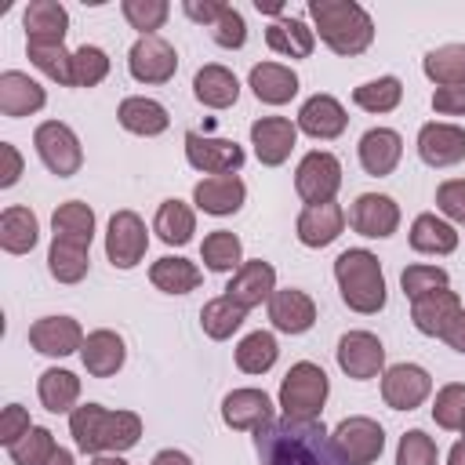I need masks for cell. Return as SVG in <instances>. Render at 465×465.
Here are the masks:
<instances>
[{"label": "cell", "instance_id": "52", "mask_svg": "<svg viewBox=\"0 0 465 465\" xmlns=\"http://www.w3.org/2000/svg\"><path fill=\"white\" fill-rule=\"evenodd\" d=\"M142 440V418L134 411H113L105 429V454H124Z\"/></svg>", "mask_w": 465, "mask_h": 465}, {"label": "cell", "instance_id": "56", "mask_svg": "<svg viewBox=\"0 0 465 465\" xmlns=\"http://www.w3.org/2000/svg\"><path fill=\"white\" fill-rule=\"evenodd\" d=\"M432 109L440 116H465V84H458V87H436L432 91Z\"/></svg>", "mask_w": 465, "mask_h": 465}, {"label": "cell", "instance_id": "55", "mask_svg": "<svg viewBox=\"0 0 465 465\" xmlns=\"http://www.w3.org/2000/svg\"><path fill=\"white\" fill-rule=\"evenodd\" d=\"M29 429H33V421H29V411L22 403H7L0 411V443L4 447H15Z\"/></svg>", "mask_w": 465, "mask_h": 465}, {"label": "cell", "instance_id": "1", "mask_svg": "<svg viewBox=\"0 0 465 465\" xmlns=\"http://www.w3.org/2000/svg\"><path fill=\"white\" fill-rule=\"evenodd\" d=\"M262 465H345L331 443L323 421L280 418L265 432H254Z\"/></svg>", "mask_w": 465, "mask_h": 465}, {"label": "cell", "instance_id": "33", "mask_svg": "<svg viewBox=\"0 0 465 465\" xmlns=\"http://www.w3.org/2000/svg\"><path fill=\"white\" fill-rule=\"evenodd\" d=\"M51 240H65L76 247H91L94 240V211L84 200H65L51 214Z\"/></svg>", "mask_w": 465, "mask_h": 465}, {"label": "cell", "instance_id": "62", "mask_svg": "<svg viewBox=\"0 0 465 465\" xmlns=\"http://www.w3.org/2000/svg\"><path fill=\"white\" fill-rule=\"evenodd\" d=\"M44 465H73V450H65V447H58Z\"/></svg>", "mask_w": 465, "mask_h": 465}, {"label": "cell", "instance_id": "9", "mask_svg": "<svg viewBox=\"0 0 465 465\" xmlns=\"http://www.w3.org/2000/svg\"><path fill=\"white\" fill-rule=\"evenodd\" d=\"M334 360H338L341 374H349L352 381H371L385 371V345L371 331H345L338 338Z\"/></svg>", "mask_w": 465, "mask_h": 465}, {"label": "cell", "instance_id": "59", "mask_svg": "<svg viewBox=\"0 0 465 465\" xmlns=\"http://www.w3.org/2000/svg\"><path fill=\"white\" fill-rule=\"evenodd\" d=\"M440 338H443V341H447L454 352H461V356H465V309H461V312H458V316L447 323V331H443Z\"/></svg>", "mask_w": 465, "mask_h": 465}, {"label": "cell", "instance_id": "16", "mask_svg": "<svg viewBox=\"0 0 465 465\" xmlns=\"http://www.w3.org/2000/svg\"><path fill=\"white\" fill-rule=\"evenodd\" d=\"M418 156L429 167H454L465 160V127L429 120L418 131Z\"/></svg>", "mask_w": 465, "mask_h": 465}, {"label": "cell", "instance_id": "28", "mask_svg": "<svg viewBox=\"0 0 465 465\" xmlns=\"http://www.w3.org/2000/svg\"><path fill=\"white\" fill-rule=\"evenodd\" d=\"M25 44H65L69 33V11L58 0H33L22 11Z\"/></svg>", "mask_w": 465, "mask_h": 465}, {"label": "cell", "instance_id": "19", "mask_svg": "<svg viewBox=\"0 0 465 465\" xmlns=\"http://www.w3.org/2000/svg\"><path fill=\"white\" fill-rule=\"evenodd\" d=\"M276 294V269L269 265V262H262V258H254V262H243L232 276H229V283H225V298H232L240 309H254V305H269V298Z\"/></svg>", "mask_w": 465, "mask_h": 465}, {"label": "cell", "instance_id": "14", "mask_svg": "<svg viewBox=\"0 0 465 465\" xmlns=\"http://www.w3.org/2000/svg\"><path fill=\"white\" fill-rule=\"evenodd\" d=\"M349 225L367 240H389L400 229V203L385 193H360L349 207Z\"/></svg>", "mask_w": 465, "mask_h": 465}, {"label": "cell", "instance_id": "32", "mask_svg": "<svg viewBox=\"0 0 465 465\" xmlns=\"http://www.w3.org/2000/svg\"><path fill=\"white\" fill-rule=\"evenodd\" d=\"M265 44H269V51H276L283 58H309L316 47V33L302 18L276 15V22L265 29Z\"/></svg>", "mask_w": 465, "mask_h": 465}, {"label": "cell", "instance_id": "10", "mask_svg": "<svg viewBox=\"0 0 465 465\" xmlns=\"http://www.w3.org/2000/svg\"><path fill=\"white\" fill-rule=\"evenodd\" d=\"M127 73L138 84H167L178 73V51L163 36H138L127 51Z\"/></svg>", "mask_w": 465, "mask_h": 465}, {"label": "cell", "instance_id": "25", "mask_svg": "<svg viewBox=\"0 0 465 465\" xmlns=\"http://www.w3.org/2000/svg\"><path fill=\"white\" fill-rule=\"evenodd\" d=\"M458 312H461V298H458V291H450V287L429 291V294H421V298L411 302V323H414L421 334H429V338H440V334L447 331V323H450Z\"/></svg>", "mask_w": 465, "mask_h": 465}, {"label": "cell", "instance_id": "27", "mask_svg": "<svg viewBox=\"0 0 465 465\" xmlns=\"http://www.w3.org/2000/svg\"><path fill=\"white\" fill-rule=\"evenodd\" d=\"M247 87L265 105H287L298 94V73L283 62H258L247 73Z\"/></svg>", "mask_w": 465, "mask_h": 465}, {"label": "cell", "instance_id": "15", "mask_svg": "<svg viewBox=\"0 0 465 465\" xmlns=\"http://www.w3.org/2000/svg\"><path fill=\"white\" fill-rule=\"evenodd\" d=\"M251 145L262 167H280L298 145V124L287 116H258L251 124Z\"/></svg>", "mask_w": 465, "mask_h": 465}, {"label": "cell", "instance_id": "47", "mask_svg": "<svg viewBox=\"0 0 465 465\" xmlns=\"http://www.w3.org/2000/svg\"><path fill=\"white\" fill-rule=\"evenodd\" d=\"M400 287H403V294L414 302V298H421V294H429V291L450 287V276H447V269H443V265L414 262V265H407V269L400 272Z\"/></svg>", "mask_w": 465, "mask_h": 465}, {"label": "cell", "instance_id": "39", "mask_svg": "<svg viewBox=\"0 0 465 465\" xmlns=\"http://www.w3.org/2000/svg\"><path fill=\"white\" fill-rule=\"evenodd\" d=\"M421 73L436 87H458L465 84V44H440L421 58Z\"/></svg>", "mask_w": 465, "mask_h": 465}, {"label": "cell", "instance_id": "50", "mask_svg": "<svg viewBox=\"0 0 465 465\" xmlns=\"http://www.w3.org/2000/svg\"><path fill=\"white\" fill-rule=\"evenodd\" d=\"M461 418H465V381H450L443 389H436V400H432V421L440 429H461Z\"/></svg>", "mask_w": 465, "mask_h": 465}, {"label": "cell", "instance_id": "61", "mask_svg": "<svg viewBox=\"0 0 465 465\" xmlns=\"http://www.w3.org/2000/svg\"><path fill=\"white\" fill-rule=\"evenodd\" d=\"M447 465H465V440H458V443L447 450Z\"/></svg>", "mask_w": 465, "mask_h": 465}, {"label": "cell", "instance_id": "13", "mask_svg": "<svg viewBox=\"0 0 465 465\" xmlns=\"http://www.w3.org/2000/svg\"><path fill=\"white\" fill-rule=\"evenodd\" d=\"M185 160L203 174H236L243 167V145L232 138H207L200 131H185Z\"/></svg>", "mask_w": 465, "mask_h": 465}, {"label": "cell", "instance_id": "24", "mask_svg": "<svg viewBox=\"0 0 465 465\" xmlns=\"http://www.w3.org/2000/svg\"><path fill=\"white\" fill-rule=\"evenodd\" d=\"M47 105V91L29 76V73H18V69H7L0 73V113L7 120H18V116H33Z\"/></svg>", "mask_w": 465, "mask_h": 465}, {"label": "cell", "instance_id": "53", "mask_svg": "<svg viewBox=\"0 0 465 465\" xmlns=\"http://www.w3.org/2000/svg\"><path fill=\"white\" fill-rule=\"evenodd\" d=\"M211 40L218 47H225V51H240L247 44V22H243V15L232 4H225L222 15L211 22Z\"/></svg>", "mask_w": 465, "mask_h": 465}, {"label": "cell", "instance_id": "29", "mask_svg": "<svg viewBox=\"0 0 465 465\" xmlns=\"http://www.w3.org/2000/svg\"><path fill=\"white\" fill-rule=\"evenodd\" d=\"M116 120L124 131L138 134V138H156L171 127V116L167 109L156 102V98H145V94H131L116 105Z\"/></svg>", "mask_w": 465, "mask_h": 465}, {"label": "cell", "instance_id": "20", "mask_svg": "<svg viewBox=\"0 0 465 465\" xmlns=\"http://www.w3.org/2000/svg\"><path fill=\"white\" fill-rule=\"evenodd\" d=\"M84 327L73 316H40L29 327V345L44 356H73L84 349Z\"/></svg>", "mask_w": 465, "mask_h": 465}, {"label": "cell", "instance_id": "42", "mask_svg": "<svg viewBox=\"0 0 465 465\" xmlns=\"http://www.w3.org/2000/svg\"><path fill=\"white\" fill-rule=\"evenodd\" d=\"M276 360H280V345H276L272 331H251L236 345V367L243 374H265L276 367Z\"/></svg>", "mask_w": 465, "mask_h": 465}, {"label": "cell", "instance_id": "30", "mask_svg": "<svg viewBox=\"0 0 465 465\" xmlns=\"http://www.w3.org/2000/svg\"><path fill=\"white\" fill-rule=\"evenodd\" d=\"M193 94H196V102L207 105V109H229V105H236V98H240V80H236L232 69L211 62V65H200V69H196V76H193Z\"/></svg>", "mask_w": 465, "mask_h": 465}, {"label": "cell", "instance_id": "26", "mask_svg": "<svg viewBox=\"0 0 465 465\" xmlns=\"http://www.w3.org/2000/svg\"><path fill=\"white\" fill-rule=\"evenodd\" d=\"M80 360H84V371L91 378H113L124 367V360H127V345H124V338L116 331L98 327V331H91L84 338Z\"/></svg>", "mask_w": 465, "mask_h": 465}, {"label": "cell", "instance_id": "35", "mask_svg": "<svg viewBox=\"0 0 465 465\" xmlns=\"http://www.w3.org/2000/svg\"><path fill=\"white\" fill-rule=\"evenodd\" d=\"M36 396L44 403V411L51 414H73L76 400H80V378L65 367H47L36 378Z\"/></svg>", "mask_w": 465, "mask_h": 465}, {"label": "cell", "instance_id": "64", "mask_svg": "<svg viewBox=\"0 0 465 465\" xmlns=\"http://www.w3.org/2000/svg\"><path fill=\"white\" fill-rule=\"evenodd\" d=\"M458 432H461V440H465V418H461V429H458Z\"/></svg>", "mask_w": 465, "mask_h": 465}, {"label": "cell", "instance_id": "60", "mask_svg": "<svg viewBox=\"0 0 465 465\" xmlns=\"http://www.w3.org/2000/svg\"><path fill=\"white\" fill-rule=\"evenodd\" d=\"M153 465H193V458H189L185 450L167 447V450H156V454H153Z\"/></svg>", "mask_w": 465, "mask_h": 465}, {"label": "cell", "instance_id": "4", "mask_svg": "<svg viewBox=\"0 0 465 465\" xmlns=\"http://www.w3.org/2000/svg\"><path fill=\"white\" fill-rule=\"evenodd\" d=\"M327 396H331L327 371L320 363H312V360H298V363H291V371L280 381L276 407L291 421H320Z\"/></svg>", "mask_w": 465, "mask_h": 465}, {"label": "cell", "instance_id": "3", "mask_svg": "<svg viewBox=\"0 0 465 465\" xmlns=\"http://www.w3.org/2000/svg\"><path fill=\"white\" fill-rule=\"evenodd\" d=\"M334 280H338V291H341V302L360 312V316H374L385 309V272H381V262L374 251L367 247H349L334 258Z\"/></svg>", "mask_w": 465, "mask_h": 465}, {"label": "cell", "instance_id": "38", "mask_svg": "<svg viewBox=\"0 0 465 465\" xmlns=\"http://www.w3.org/2000/svg\"><path fill=\"white\" fill-rule=\"evenodd\" d=\"M153 232L167 243V247H185L196 232V211L182 200H163L156 207V218H153Z\"/></svg>", "mask_w": 465, "mask_h": 465}, {"label": "cell", "instance_id": "34", "mask_svg": "<svg viewBox=\"0 0 465 465\" xmlns=\"http://www.w3.org/2000/svg\"><path fill=\"white\" fill-rule=\"evenodd\" d=\"M149 280H153V287L163 291V294H189V291H196V287L203 283V272H200V265L189 262V258L163 254V258H156V262L149 265Z\"/></svg>", "mask_w": 465, "mask_h": 465}, {"label": "cell", "instance_id": "8", "mask_svg": "<svg viewBox=\"0 0 465 465\" xmlns=\"http://www.w3.org/2000/svg\"><path fill=\"white\" fill-rule=\"evenodd\" d=\"M149 251V232H145V222L134 214V211H116L109 218V229H105V258L113 269H134Z\"/></svg>", "mask_w": 465, "mask_h": 465}, {"label": "cell", "instance_id": "18", "mask_svg": "<svg viewBox=\"0 0 465 465\" xmlns=\"http://www.w3.org/2000/svg\"><path fill=\"white\" fill-rule=\"evenodd\" d=\"M243 200H247V185L240 174H207L193 185V203L214 218L236 214L243 207Z\"/></svg>", "mask_w": 465, "mask_h": 465}, {"label": "cell", "instance_id": "48", "mask_svg": "<svg viewBox=\"0 0 465 465\" xmlns=\"http://www.w3.org/2000/svg\"><path fill=\"white\" fill-rule=\"evenodd\" d=\"M54 450H58V443H54L51 429H44V425H33L15 447H7V454H11L15 465H44Z\"/></svg>", "mask_w": 465, "mask_h": 465}, {"label": "cell", "instance_id": "54", "mask_svg": "<svg viewBox=\"0 0 465 465\" xmlns=\"http://www.w3.org/2000/svg\"><path fill=\"white\" fill-rule=\"evenodd\" d=\"M436 211H440L447 222L465 225V178H447V182H440V189H436Z\"/></svg>", "mask_w": 465, "mask_h": 465}, {"label": "cell", "instance_id": "51", "mask_svg": "<svg viewBox=\"0 0 465 465\" xmlns=\"http://www.w3.org/2000/svg\"><path fill=\"white\" fill-rule=\"evenodd\" d=\"M396 465H440L436 440L421 429H407L396 443Z\"/></svg>", "mask_w": 465, "mask_h": 465}, {"label": "cell", "instance_id": "43", "mask_svg": "<svg viewBox=\"0 0 465 465\" xmlns=\"http://www.w3.org/2000/svg\"><path fill=\"white\" fill-rule=\"evenodd\" d=\"M91 269V247H76L65 240H51L47 247V272L58 283H80Z\"/></svg>", "mask_w": 465, "mask_h": 465}, {"label": "cell", "instance_id": "23", "mask_svg": "<svg viewBox=\"0 0 465 465\" xmlns=\"http://www.w3.org/2000/svg\"><path fill=\"white\" fill-rule=\"evenodd\" d=\"M269 320L280 334H305L316 323V302L298 287H280L269 298Z\"/></svg>", "mask_w": 465, "mask_h": 465}, {"label": "cell", "instance_id": "57", "mask_svg": "<svg viewBox=\"0 0 465 465\" xmlns=\"http://www.w3.org/2000/svg\"><path fill=\"white\" fill-rule=\"evenodd\" d=\"M0 160H4V167H0V189H11L18 178H22V153L11 145V142H0Z\"/></svg>", "mask_w": 465, "mask_h": 465}, {"label": "cell", "instance_id": "12", "mask_svg": "<svg viewBox=\"0 0 465 465\" xmlns=\"http://www.w3.org/2000/svg\"><path fill=\"white\" fill-rule=\"evenodd\" d=\"M222 421L232 432H265L276 421V407L265 389H232L222 400Z\"/></svg>", "mask_w": 465, "mask_h": 465}, {"label": "cell", "instance_id": "49", "mask_svg": "<svg viewBox=\"0 0 465 465\" xmlns=\"http://www.w3.org/2000/svg\"><path fill=\"white\" fill-rule=\"evenodd\" d=\"M124 18L131 22V29H138L142 36H156V29L167 22L171 4L167 0H124L120 4Z\"/></svg>", "mask_w": 465, "mask_h": 465}, {"label": "cell", "instance_id": "11", "mask_svg": "<svg viewBox=\"0 0 465 465\" xmlns=\"http://www.w3.org/2000/svg\"><path fill=\"white\" fill-rule=\"evenodd\" d=\"M432 374L418 363H392L381 371V400L392 411H414L429 400Z\"/></svg>", "mask_w": 465, "mask_h": 465}, {"label": "cell", "instance_id": "31", "mask_svg": "<svg viewBox=\"0 0 465 465\" xmlns=\"http://www.w3.org/2000/svg\"><path fill=\"white\" fill-rule=\"evenodd\" d=\"M109 414L102 403H80L73 414H69V436L76 443L80 454H105V429H109Z\"/></svg>", "mask_w": 465, "mask_h": 465}, {"label": "cell", "instance_id": "41", "mask_svg": "<svg viewBox=\"0 0 465 465\" xmlns=\"http://www.w3.org/2000/svg\"><path fill=\"white\" fill-rule=\"evenodd\" d=\"M243 320H247V309H240V305H236L232 298H225V294L203 302V309H200V327H203V334L214 338V341L232 338V334L243 327Z\"/></svg>", "mask_w": 465, "mask_h": 465}, {"label": "cell", "instance_id": "45", "mask_svg": "<svg viewBox=\"0 0 465 465\" xmlns=\"http://www.w3.org/2000/svg\"><path fill=\"white\" fill-rule=\"evenodd\" d=\"M403 98V84L400 76H378V80H367L360 87H352V102L363 109V113H392Z\"/></svg>", "mask_w": 465, "mask_h": 465}, {"label": "cell", "instance_id": "2", "mask_svg": "<svg viewBox=\"0 0 465 465\" xmlns=\"http://www.w3.org/2000/svg\"><path fill=\"white\" fill-rule=\"evenodd\" d=\"M312 33L341 58H356L374 44V18L356 0H309Z\"/></svg>", "mask_w": 465, "mask_h": 465}, {"label": "cell", "instance_id": "17", "mask_svg": "<svg viewBox=\"0 0 465 465\" xmlns=\"http://www.w3.org/2000/svg\"><path fill=\"white\" fill-rule=\"evenodd\" d=\"M294 124H298V131H305L309 138L331 142V138H338V134L349 127V113H345V105H341L334 94L316 91V94H309V98L302 102Z\"/></svg>", "mask_w": 465, "mask_h": 465}, {"label": "cell", "instance_id": "58", "mask_svg": "<svg viewBox=\"0 0 465 465\" xmlns=\"http://www.w3.org/2000/svg\"><path fill=\"white\" fill-rule=\"evenodd\" d=\"M222 7H225V4H218V0H203V4H196V0H185V4H182V11H185L193 22L207 25V29H211V22L222 15Z\"/></svg>", "mask_w": 465, "mask_h": 465}, {"label": "cell", "instance_id": "37", "mask_svg": "<svg viewBox=\"0 0 465 465\" xmlns=\"http://www.w3.org/2000/svg\"><path fill=\"white\" fill-rule=\"evenodd\" d=\"M411 247L418 254H450L458 247V229L447 218L425 211L411 222Z\"/></svg>", "mask_w": 465, "mask_h": 465}, {"label": "cell", "instance_id": "40", "mask_svg": "<svg viewBox=\"0 0 465 465\" xmlns=\"http://www.w3.org/2000/svg\"><path fill=\"white\" fill-rule=\"evenodd\" d=\"M200 262L211 272H236L243 265V243H240V236L229 232V229L207 232L203 243H200Z\"/></svg>", "mask_w": 465, "mask_h": 465}, {"label": "cell", "instance_id": "44", "mask_svg": "<svg viewBox=\"0 0 465 465\" xmlns=\"http://www.w3.org/2000/svg\"><path fill=\"white\" fill-rule=\"evenodd\" d=\"M25 54L47 80L73 87V51H65V44H25Z\"/></svg>", "mask_w": 465, "mask_h": 465}, {"label": "cell", "instance_id": "7", "mask_svg": "<svg viewBox=\"0 0 465 465\" xmlns=\"http://www.w3.org/2000/svg\"><path fill=\"white\" fill-rule=\"evenodd\" d=\"M294 189L305 200V207L312 203H331L334 193L341 189V160L327 149H312L298 160L294 167Z\"/></svg>", "mask_w": 465, "mask_h": 465}, {"label": "cell", "instance_id": "46", "mask_svg": "<svg viewBox=\"0 0 465 465\" xmlns=\"http://www.w3.org/2000/svg\"><path fill=\"white\" fill-rule=\"evenodd\" d=\"M109 76V54L94 44L73 51V87H98Z\"/></svg>", "mask_w": 465, "mask_h": 465}, {"label": "cell", "instance_id": "36", "mask_svg": "<svg viewBox=\"0 0 465 465\" xmlns=\"http://www.w3.org/2000/svg\"><path fill=\"white\" fill-rule=\"evenodd\" d=\"M36 240H40L36 214L29 207H22V203L4 207V214H0V247L7 254H29L36 247Z\"/></svg>", "mask_w": 465, "mask_h": 465}, {"label": "cell", "instance_id": "22", "mask_svg": "<svg viewBox=\"0 0 465 465\" xmlns=\"http://www.w3.org/2000/svg\"><path fill=\"white\" fill-rule=\"evenodd\" d=\"M345 207L341 203H312V207H305L302 214H298V222H294V232H298V240L305 243V247H312V251H320V247H327V243H334L338 236H341V229H345Z\"/></svg>", "mask_w": 465, "mask_h": 465}, {"label": "cell", "instance_id": "21", "mask_svg": "<svg viewBox=\"0 0 465 465\" xmlns=\"http://www.w3.org/2000/svg\"><path fill=\"white\" fill-rule=\"evenodd\" d=\"M356 153H360V167L371 178H385V174L396 171V163L403 156V138L392 127H371V131L360 134Z\"/></svg>", "mask_w": 465, "mask_h": 465}, {"label": "cell", "instance_id": "6", "mask_svg": "<svg viewBox=\"0 0 465 465\" xmlns=\"http://www.w3.org/2000/svg\"><path fill=\"white\" fill-rule=\"evenodd\" d=\"M331 443L345 465H374L385 450V429L367 414H352L334 425Z\"/></svg>", "mask_w": 465, "mask_h": 465}, {"label": "cell", "instance_id": "5", "mask_svg": "<svg viewBox=\"0 0 465 465\" xmlns=\"http://www.w3.org/2000/svg\"><path fill=\"white\" fill-rule=\"evenodd\" d=\"M33 145H36L40 163L54 178H73L84 167V145H80L76 131L69 124H62V120H44L33 131Z\"/></svg>", "mask_w": 465, "mask_h": 465}, {"label": "cell", "instance_id": "63", "mask_svg": "<svg viewBox=\"0 0 465 465\" xmlns=\"http://www.w3.org/2000/svg\"><path fill=\"white\" fill-rule=\"evenodd\" d=\"M91 465H127L120 454H98V458H91Z\"/></svg>", "mask_w": 465, "mask_h": 465}]
</instances>
